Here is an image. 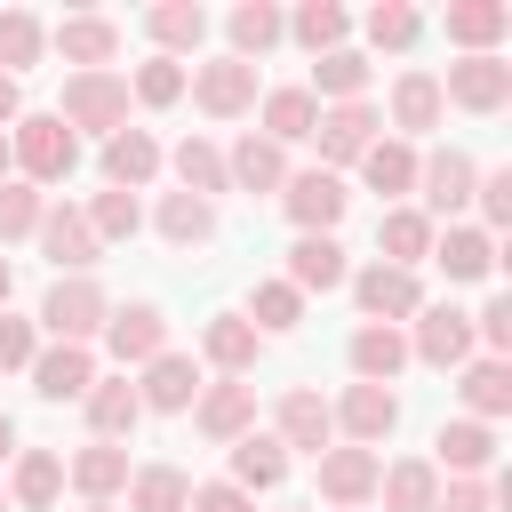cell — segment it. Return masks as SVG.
I'll list each match as a JSON object with an SVG mask.
<instances>
[{
	"label": "cell",
	"mask_w": 512,
	"mask_h": 512,
	"mask_svg": "<svg viewBox=\"0 0 512 512\" xmlns=\"http://www.w3.org/2000/svg\"><path fill=\"white\" fill-rule=\"evenodd\" d=\"M8 152H16V168H24L32 184H64V176L80 168V144H72V128H64L56 112H32V120H16Z\"/></svg>",
	"instance_id": "6da1fadb"
},
{
	"label": "cell",
	"mask_w": 512,
	"mask_h": 512,
	"mask_svg": "<svg viewBox=\"0 0 512 512\" xmlns=\"http://www.w3.org/2000/svg\"><path fill=\"white\" fill-rule=\"evenodd\" d=\"M56 120L120 136V128H128V80H120V72H72V80H64V112H56Z\"/></svg>",
	"instance_id": "7a4b0ae2"
},
{
	"label": "cell",
	"mask_w": 512,
	"mask_h": 512,
	"mask_svg": "<svg viewBox=\"0 0 512 512\" xmlns=\"http://www.w3.org/2000/svg\"><path fill=\"white\" fill-rule=\"evenodd\" d=\"M104 320H112V304H104V288H96V280H56V288H48V304H40V328H48L56 344H88Z\"/></svg>",
	"instance_id": "3957f363"
},
{
	"label": "cell",
	"mask_w": 512,
	"mask_h": 512,
	"mask_svg": "<svg viewBox=\"0 0 512 512\" xmlns=\"http://www.w3.org/2000/svg\"><path fill=\"white\" fill-rule=\"evenodd\" d=\"M440 104H464V112H504V104H512V64H504V56H464V64H448Z\"/></svg>",
	"instance_id": "277c9868"
},
{
	"label": "cell",
	"mask_w": 512,
	"mask_h": 512,
	"mask_svg": "<svg viewBox=\"0 0 512 512\" xmlns=\"http://www.w3.org/2000/svg\"><path fill=\"white\" fill-rule=\"evenodd\" d=\"M192 96H200V112H208V120H240V112L256 104V64L216 56V64H200V72H192Z\"/></svg>",
	"instance_id": "5b68a950"
},
{
	"label": "cell",
	"mask_w": 512,
	"mask_h": 512,
	"mask_svg": "<svg viewBox=\"0 0 512 512\" xmlns=\"http://www.w3.org/2000/svg\"><path fill=\"white\" fill-rule=\"evenodd\" d=\"M40 248L56 256V272H72V280H88V264L104 256V240L88 232V216L80 208H40Z\"/></svg>",
	"instance_id": "8992f818"
},
{
	"label": "cell",
	"mask_w": 512,
	"mask_h": 512,
	"mask_svg": "<svg viewBox=\"0 0 512 512\" xmlns=\"http://www.w3.org/2000/svg\"><path fill=\"white\" fill-rule=\"evenodd\" d=\"M352 296H360V312L368 320H408V312H424V288H416V272H400V264H368L360 280H352Z\"/></svg>",
	"instance_id": "52a82bcc"
},
{
	"label": "cell",
	"mask_w": 512,
	"mask_h": 512,
	"mask_svg": "<svg viewBox=\"0 0 512 512\" xmlns=\"http://www.w3.org/2000/svg\"><path fill=\"white\" fill-rule=\"evenodd\" d=\"M328 416H336V432H344L352 448H376V440H384V432L400 424V400H392L384 384H352V392H344V400H336Z\"/></svg>",
	"instance_id": "ba28073f"
},
{
	"label": "cell",
	"mask_w": 512,
	"mask_h": 512,
	"mask_svg": "<svg viewBox=\"0 0 512 512\" xmlns=\"http://www.w3.org/2000/svg\"><path fill=\"white\" fill-rule=\"evenodd\" d=\"M376 448H320V496L328 504H344V512H360L368 496H376Z\"/></svg>",
	"instance_id": "9c48e42d"
},
{
	"label": "cell",
	"mask_w": 512,
	"mask_h": 512,
	"mask_svg": "<svg viewBox=\"0 0 512 512\" xmlns=\"http://www.w3.org/2000/svg\"><path fill=\"white\" fill-rule=\"evenodd\" d=\"M88 384H96L88 344H48V352H32V392H40V400H88Z\"/></svg>",
	"instance_id": "30bf717a"
},
{
	"label": "cell",
	"mask_w": 512,
	"mask_h": 512,
	"mask_svg": "<svg viewBox=\"0 0 512 512\" xmlns=\"http://www.w3.org/2000/svg\"><path fill=\"white\" fill-rule=\"evenodd\" d=\"M272 440L280 448H328L336 440V416H328V400L320 392H280V408H272Z\"/></svg>",
	"instance_id": "8fae6325"
},
{
	"label": "cell",
	"mask_w": 512,
	"mask_h": 512,
	"mask_svg": "<svg viewBox=\"0 0 512 512\" xmlns=\"http://www.w3.org/2000/svg\"><path fill=\"white\" fill-rule=\"evenodd\" d=\"M280 200H288V216H296L304 232H328V224L344 216V184H336V168H304V176H288Z\"/></svg>",
	"instance_id": "7c38bea8"
},
{
	"label": "cell",
	"mask_w": 512,
	"mask_h": 512,
	"mask_svg": "<svg viewBox=\"0 0 512 512\" xmlns=\"http://www.w3.org/2000/svg\"><path fill=\"white\" fill-rule=\"evenodd\" d=\"M104 336H112V360H120V368L168 352V320H160V304H120V312L104 320Z\"/></svg>",
	"instance_id": "4fadbf2b"
},
{
	"label": "cell",
	"mask_w": 512,
	"mask_h": 512,
	"mask_svg": "<svg viewBox=\"0 0 512 512\" xmlns=\"http://www.w3.org/2000/svg\"><path fill=\"white\" fill-rule=\"evenodd\" d=\"M416 360H432V368H456V360H472V312H456V304H432L424 320H416V344H408Z\"/></svg>",
	"instance_id": "5bb4252c"
},
{
	"label": "cell",
	"mask_w": 512,
	"mask_h": 512,
	"mask_svg": "<svg viewBox=\"0 0 512 512\" xmlns=\"http://www.w3.org/2000/svg\"><path fill=\"white\" fill-rule=\"evenodd\" d=\"M312 136H320V160H360L376 144V104H328Z\"/></svg>",
	"instance_id": "9a60e30c"
},
{
	"label": "cell",
	"mask_w": 512,
	"mask_h": 512,
	"mask_svg": "<svg viewBox=\"0 0 512 512\" xmlns=\"http://www.w3.org/2000/svg\"><path fill=\"white\" fill-rule=\"evenodd\" d=\"M416 184H424V208H432V216H456V208L472 200L480 168H472L464 152H432V160H416Z\"/></svg>",
	"instance_id": "2e32d148"
},
{
	"label": "cell",
	"mask_w": 512,
	"mask_h": 512,
	"mask_svg": "<svg viewBox=\"0 0 512 512\" xmlns=\"http://www.w3.org/2000/svg\"><path fill=\"white\" fill-rule=\"evenodd\" d=\"M192 416H200L208 440H240V432H256V384H240V376L232 384H208Z\"/></svg>",
	"instance_id": "e0dca14e"
},
{
	"label": "cell",
	"mask_w": 512,
	"mask_h": 512,
	"mask_svg": "<svg viewBox=\"0 0 512 512\" xmlns=\"http://www.w3.org/2000/svg\"><path fill=\"white\" fill-rule=\"evenodd\" d=\"M136 400L176 416V408H192V400H200V368H192L184 352H160V360H144V384H136Z\"/></svg>",
	"instance_id": "ac0fdd59"
},
{
	"label": "cell",
	"mask_w": 512,
	"mask_h": 512,
	"mask_svg": "<svg viewBox=\"0 0 512 512\" xmlns=\"http://www.w3.org/2000/svg\"><path fill=\"white\" fill-rule=\"evenodd\" d=\"M224 184H240V192H280V184H288L280 144H272V136H240L232 160H224Z\"/></svg>",
	"instance_id": "d6986e66"
},
{
	"label": "cell",
	"mask_w": 512,
	"mask_h": 512,
	"mask_svg": "<svg viewBox=\"0 0 512 512\" xmlns=\"http://www.w3.org/2000/svg\"><path fill=\"white\" fill-rule=\"evenodd\" d=\"M432 264H440L448 280H488V272H496V240L472 232V224H448V232L432 240Z\"/></svg>",
	"instance_id": "ffe728a7"
},
{
	"label": "cell",
	"mask_w": 512,
	"mask_h": 512,
	"mask_svg": "<svg viewBox=\"0 0 512 512\" xmlns=\"http://www.w3.org/2000/svg\"><path fill=\"white\" fill-rule=\"evenodd\" d=\"M432 448H440V464H448L456 480H480V472L496 464V432H488V424H472V416L440 424V440H432Z\"/></svg>",
	"instance_id": "44dd1931"
},
{
	"label": "cell",
	"mask_w": 512,
	"mask_h": 512,
	"mask_svg": "<svg viewBox=\"0 0 512 512\" xmlns=\"http://www.w3.org/2000/svg\"><path fill=\"white\" fill-rule=\"evenodd\" d=\"M72 488H80L88 504H112V488H128V448H120V440H88V448L72 456Z\"/></svg>",
	"instance_id": "7402d4cb"
},
{
	"label": "cell",
	"mask_w": 512,
	"mask_h": 512,
	"mask_svg": "<svg viewBox=\"0 0 512 512\" xmlns=\"http://www.w3.org/2000/svg\"><path fill=\"white\" fill-rule=\"evenodd\" d=\"M504 24H512V8H504V0H448V40H464L472 56H496Z\"/></svg>",
	"instance_id": "603a6c76"
},
{
	"label": "cell",
	"mask_w": 512,
	"mask_h": 512,
	"mask_svg": "<svg viewBox=\"0 0 512 512\" xmlns=\"http://www.w3.org/2000/svg\"><path fill=\"white\" fill-rule=\"evenodd\" d=\"M56 48H64V64H80V72H104V64L120 56V32H112L104 16H64V24H56Z\"/></svg>",
	"instance_id": "cb8c5ba5"
},
{
	"label": "cell",
	"mask_w": 512,
	"mask_h": 512,
	"mask_svg": "<svg viewBox=\"0 0 512 512\" xmlns=\"http://www.w3.org/2000/svg\"><path fill=\"white\" fill-rule=\"evenodd\" d=\"M152 168H160V144H152L144 128H120V136H104V176H112V192H136V184H152Z\"/></svg>",
	"instance_id": "d4e9b609"
},
{
	"label": "cell",
	"mask_w": 512,
	"mask_h": 512,
	"mask_svg": "<svg viewBox=\"0 0 512 512\" xmlns=\"http://www.w3.org/2000/svg\"><path fill=\"white\" fill-rule=\"evenodd\" d=\"M288 288L304 296V288H344V248L328 240V232H304L296 248H288Z\"/></svg>",
	"instance_id": "484cf974"
},
{
	"label": "cell",
	"mask_w": 512,
	"mask_h": 512,
	"mask_svg": "<svg viewBox=\"0 0 512 512\" xmlns=\"http://www.w3.org/2000/svg\"><path fill=\"white\" fill-rule=\"evenodd\" d=\"M352 368H360V384H392V376L408 368V336L384 328V320H368V328L352 336Z\"/></svg>",
	"instance_id": "4316f807"
},
{
	"label": "cell",
	"mask_w": 512,
	"mask_h": 512,
	"mask_svg": "<svg viewBox=\"0 0 512 512\" xmlns=\"http://www.w3.org/2000/svg\"><path fill=\"white\" fill-rule=\"evenodd\" d=\"M280 472H288V448L272 440V432H240L232 440V488L248 496V488H280Z\"/></svg>",
	"instance_id": "83f0119b"
},
{
	"label": "cell",
	"mask_w": 512,
	"mask_h": 512,
	"mask_svg": "<svg viewBox=\"0 0 512 512\" xmlns=\"http://www.w3.org/2000/svg\"><path fill=\"white\" fill-rule=\"evenodd\" d=\"M376 488H384V512H432V504H440V472H432L424 456L376 472Z\"/></svg>",
	"instance_id": "f1b7e54d"
},
{
	"label": "cell",
	"mask_w": 512,
	"mask_h": 512,
	"mask_svg": "<svg viewBox=\"0 0 512 512\" xmlns=\"http://www.w3.org/2000/svg\"><path fill=\"white\" fill-rule=\"evenodd\" d=\"M192 504V480L176 464H136L128 472V512H184Z\"/></svg>",
	"instance_id": "f546056e"
},
{
	"label": "cell",
	"mask_w": 512,
	"mask_h": 512,
	"mask_svg": "<svg viewBox=\"0 0 512 512\" xmlns=\"http://www.w3.org/2000/svg\"><path fill=\"white\" fill-rule=\"evenodd\" d=\"M376 240H384V264L416 272V256H432V216H424V208H392V216L376 224Z\"/></svg>",
	"instance_id": "4dcf8cb0"
},
{
	"label": "cell",
	"mask_w": 512,
	"mask_h": 512,
	"mask_svg": "<svg viewBox=\"0 0 512 512\" xmlns=\"http://www.w3.org/2000/svg\"><path fill=\"white\" fill-rule=\"evenodd\" d=\"M200 352H208L224 376H240V368H256V328H248L240 312H216V320L200 328Z\"/></svg>",
	"instance_id": "1f68e13d"
},
{
	"label": "cell",
	"mask_w": 512,
	"mask_h": 512,
	"mask_svg": "<svg viewBox=\"0 0 512 512\" xmlns=\"http://www.w3.org/2000/svg\"><path fill=\"white\" fill-rule=\"evenodd\" d=\"M136 416H144V400H136L128 376H120V384H88V424H96V440H128Z\"/></svg>",
	"instance_id": "d6a6232c"
},
{
	"label": "cell",
	"mask_w": 512,
	"mask_h": 512,
	"mask_svg": "<svg viewBox=\"0 0 512 512\" xmlns=\"http://www.w3.org/2000/svg\"><path fill=\"white\" fill-rule=\"evenodd\" d=\"M224 32H232V56H240V64H248V56H264V48H272V40H280V32H288V16H280V8H272V0H240V8H232V24H224Z\"/></svg>",
	"instance_id": "836d02e7"
},
{
	"label": "cell",
	"mask_w": 512,
	"mask_h": 512,
	"mask_svg": "<svg viewBox=\"0 0 512 512\" xmlns=\"http://www.w3.org/2000/svg\"><path fill=\"white\" fill-rule=\"evenodd\" d=\"M312 120H320V96H312V88H272V96H264V136H272V144L312 136Z\"/></svg>",
	"instance_id": "e575fe53"
},
{
	"label": "cell",
	"mask_w": 512,
	"mask_h": 512,
	"mask_svg": "<svg viewBox=\"0 0 512 512\" xmlns=\"http://www.w3.org/2000/svg\"><path fill=\"white\" fill-rule=\"evenodd\" d=\"M144 32H152L160 48H200V40H208V8H200V0H160V8L144 16Z\"/></svg>",
	"instance_id": "d590c367"
},
{
	"label": "cell",
	"mask_w": 512,
	"mask_h": 512,
	"mask_svg": "<svg viewBox=\"0 0 512 512\" xmlns=\"http://www.w3.org/2000/svg\"><path fill=\"white\" fill-rule=\"evenodd\" d=\"M464 408H472V424L504 416V408H512V368H504V360H472V368H464Z\"/></svg>",
	"instance_id": "8d00e7d4"
},
{
	"label": "cell",
	"mask_w": 512,
	"mask_h": 512,
	"mask_svg": "<svg viewBox=\"0 0 512 512\" xmlns=\"http://www.w3.org/2000/svg\"><path fill=\"white\" fill-rule=\"evenodd\" d=\"M56 488H64V464H56L48 448H24V456H16V504H24V512H48Z\"/></svg>",
	"instance_id": "74e56055"
},
{
	"label": "cell",
	"mask_w": 512,
	"mask_h": 512,
	"mask_svg": "<svg viewBox=\"0 0 512 512\" xmlns=\"http://www.w3.org/2000/svg\"><path fill=\"white\" fill-rule=\"evenodd\" d=\"M312 80H320V96L360 104V88H368V56H360V48H328V56L312 64Z\"/></svg>",
	"instance_id": "f35d334b"
},
{
	"label": "cell",
	"mask_w": 512,
	"mask_h": 512,
	"mask_svg": "<svg viewBox=\"0 0 512 512\" xmlns=\"http://www.w3.org/2000/svg\"><path fill=\"white\" fill-rule=\"evenodd\" d=\"M392 120H400V128H440V80H432V72H400Z\"/></svg>",
	"instance_id": "ab89813d"
},
{
	"label": "cell",
	"mask_w": 512,
	"mask_h": 512,
	"mask_svg": "<svg viewBox=\"0 0 512 512\" xmlns=\"http://www.w3.org/2000/svg\"><path fill=\"white\" fill-rule=\"evenodd\" d=\"M160 232H168L176 248H200V240L216 232V208L192 200V192H168V200H160Z\"/></svg>",
	"instance_id": "60d3db41"
},
{
	"label": "cell",
	"mask_w": 512,
	"mask_h": 512,
	"mask_svg": "<svg viewBox=\"0 0 512 512\" xmlns=\"http://www.w3.org/2000/svg\"><path fill=\"white\" fill-rule=\"evenodd\" d=\"M288 32H296L312 56H328V48H344V8H336V0H304V8L288 16Z\"/></svg>",
	"instance_id": "b9f144b4"
},
{
	"label": "cell",
	"mask_w": 512,
	"mask_h": 512,
	"mask_svg": "<svg viewBox=\"0 0 512 512\" xmlns=\"http://www.w3.org/2000/svg\"><path fill=\"white\" fill-rule=\"evenodd\" d=\"M176 176H184L192 200H208V192H224V152L200 144V136H184V144H176Z\"/></svg>",
	"instance_id": "7bdbcfd3"
},
{
	"label": "cell",
	"mask_w": 512,
	"mask_h": 512,
	"mask_svg": "<svg viewBox=\"0 0 512 512\" xmlns=\"http://www.w3.org/2000/svg\"><path fill=\"white\" fill-rule=\"evenodd\" d=\"M360 176H368L376 192H408V184H416V152H408V144H384V136H376V144L360 152Z\"/></svg>",
	"instance_id": "ee69618b"
},
{
	"label": "cell",
	"mask_w": 512,
	"mask_h": 512,
	"mask_svg": "<svg viewBox=\"0 0 512 512\" xmlns=\"http://www.w3.org/2000/svg\"><path fill=\"white\" fill-rule=\"evenodd\" d=\"M80 216H88V232H96V240H128V232L144 224V216H136V192H96Z\"/></svg>",
	"instance_id": "f6af8a7d"
},
{
	"label": "cell",
	"mask_w": 512,
	"mask_h": 512,
	"mask_svg": "<svg viewBox=\"0 0 512 512\" xmlns=\"http://www.w3.org/2000/svg\"><path fill=\"white\" fill-rule=\"evenodd\" d=\"M248 312H256V320H248V328H272V336H280V328H296V320H304V296H296V288H288V280H264V288H256V304H248Z\"/></svg>",
	"instance_id": "bcb514c9"
},
{
	"label": "cell",
	"mask_w": 512,
	"mask_h": 512,
	"mask_svg": "<svg viewBox=\"0 0 512 512\" xmlns=\"http://www.w3.org/2000/svg\"><path fill=\"white\" fill-rule=\"evenodd\" d=\"M32 56H40V24H32L24 8H8V16H0V72L16 80V72H24Z\"/></svg>",
	"instance_id": "7dc6e473"
},
{
	"label": "cell",
	"mask_w": 512,
	"mask_h": 512,
	"mask_svg": "<svg viewBox=\"0 0 512 512\" xmlns=\"http://www.w3.org/2000/svg\"><path fill=\"white\" fill-rule=\"evenodd\" d=\"M416 32H424V16H416L408 0H384V8H368V40H376V48H408Z\"/></svg>",
	"instance_id": "c3c4849f"
},
{
	"label": "cell",
	"mask_w": 512,
	"mask_h": 512,
	"mask_svg": "<svg viewBox=\"0 0 512 512\" xmlns=\"http://www.w3.org/2000/svg\"><path fill=\"white\" fill-rule=\"evenodd\" d=\"M24 232H40V192L32 184H0V240H24Z\"/></svg>",
	"instance_id": "681fc988"
},
{
	"label": "cell",
	"mask_w": 512,
	"mask_h": 512,
	"mask_svg": "<svg viewBox=\"0 0 512 512\" xmlns=\"http://www.w3.org/2000/svg\"><path fill=\"white\" fill-rule=\"evenodd\" d=\"M176 96H184V64H176V56L136 64V104H176Z\"/></svg>",
	"instance_id": "f907efd6"
},
{
	"label": "cell",
	"mask_w": 512,
	"mask_h": 512,
	"mask_svg": "<svg viewBox=\"0 0 512 512\" xmlns=\"http://www.w3.org/2000/svg\"><path fill=\"white\" fill-rule=\"evenodd\" d=\"M472 200L488 208V224H512V168H496V176H480V184H472Z\"/></svg>",
	"instance_id": "816d5d0a"
},
{
	"label": "cell",
	"mask_w": 512,
	"mask_h": 512,
	"mask_svg": "<svg viewBox=\"0 0 512 512\" xmlns=\"http://www.w3.org/2000/svg\"><path fill=\"white\" fill-rule=\"evenodd\" d=\"M432 512H496V488L488 480H448V496Z\"/></svg>",
	"instance_id": "f5cc1de1"
},
{
	"label": "cell",
	"mask_w": 512,
	"mask_h": 512,
	"mask_svg": "<svg viewBox=\"0 0 512 512\" xmlns=\"http://www.w3.org/2000/svg\"><path fill=\"white\" fill-rule=\"evenodd\" d=\"M472 336H488V352L504 360V352H512V296H496V304L480 312V328H472Z\"/></svg>",
	"instance_id": "db71d44e"
},
{
	"label": "cell",
	"mask_w": 512,
	"mask_h": 512,
	"mask_svg": "<svg viewBox=\"0 0 512 512\" xmlns=\"http://www.w3.org/2000/svg\"><path fill=\"white\" fill-rule=\"evenodd\" d=\"M0 368H32V320L0 312Z\"/></svg>",
	"instance_id": "11a10c76"
},
{
	"label": "cell",
	"mask_w": 512,
	"mask_h": 512,
	"mask_svg": "<svg viewBox=\"0 0 512 512\" xmlns=\"http://www.w3.org/2000/svg\"><path fill=\"white\" fill-rule=\"evenodd\" d=\"M184 512H248V496H240V488H232V480H200V488H192V504H184Z\"/></svg>",
	"instance_id": "9f6ffc18"
},
{
	"label": "cell",
	"mask_w": 512,
	"mask_h": 512,
	"mask_svg": "<svg viewBox=\"0 0 512 512\" xmlns=\"http://www.w3.org/2000/svg\"><path fill=\"white\" fill-rule=\"evenodd\" d=\"M0 120H16V80L0 72Z\"/></svg>",
	"instance_id": "6f0895ef"
},
{
	"label": "cell",
	"mask_w": 512,
	"mask_h": 512,
	"mask_svg": "<svg viewBox=\"0 0 512 512\" xmlns=\"http://www.w3.org/2000/svg\"><path fill=\"white\" fill-rule=\"evenodd\" d=\"M8 288H16V272H8V256H0V312H8Z\"/></svg>",
	"instance_id": "680465c9"
},
{
	"label": "cell",
	"mask_w": 512,
	"mask_h": 512,
	"mask_svg": "<svg viewBox=\"0 0 512 512\" xmlns=\"http://www.w3.org/2000/svg\"><path fill=\"white\" fill-rule=\"evenodd\" d=\"M8 168H16V152H8V136H0V184H8Z\"/></svg>",
	"instance_id": "91938a15"
},
{
	"label": "cell",
	"mask_w": 512,
	"mask_h": 512,
	"mask_svg": "<svg viewBox=\"0 0 512 512\" xmlns=\"http://www.w3.org/2000/svg\"><path fill=\"white\" fill-rule=\"evenodd\" d=\"M8 448H16V424H8V416H0V456H8Z\"/></svg>",
	"instance_id": "94428289"
},
{
	"label": "cell",
	"mask_w": 512,
	"mask_h": 512,
	"mask_svg": "<svg viewBox=\"0 0 512 512\" xmlns=\"http://www.w3.org/2000/svg\"><path fill=\"white\" fill-rule=\"evenodd\" d=\"M88 512H112V504H88Z\"/></svg>",
	"instance_id": "6125c7cd"
},
{
	"label": "cell",
	"mask_w": 512,
	"mask_h": 512,
	"mask_svg": "<svg viewBox=\"0 0 512 512\" xmlns=\"http://www.w3.org/2000/svg\"><path fill=\"white\" fill-rule=\"evenodd\" d=\"M0 512H8V504H0Z\"/></svg>",
	"instance_id": "be15d7a7"
}]
</instances>
